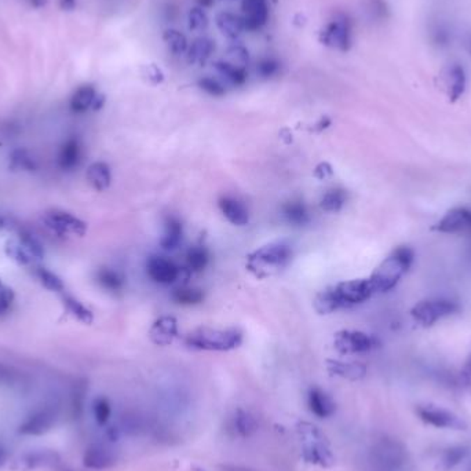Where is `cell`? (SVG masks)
Listing matches in <instances>:
<instances>
[{"label":"cell","mask_w":471,"mask_h":471,"mask_svg":"<svg viewBox=\"0 0 471 471\" xmlns=\"http://www.w3.org/2000/svg\"><path fill=\"white\" fill-rule=\"evenodd\" d=\"M234 427L241 437H250L251 434L257 431L258 422L251 413L243 409H239L234 416Z\"/></svg>","instance_id":"1f68e13d"},{"label":"cell","mask_w":471,"mask_h":471,"mask_svg":"<svg viewBox=\"0 0 471 471\" xmlns=\"http://www.w3.org/2000/svg\"><path fill=\"white\" fill-rule=\"evenodd\" d=\"M21 225L11 216L0 214V232H14L19 230Z\"/></svg>","instance_id":"7dc6e473"},{"label":"cell","mask_w":471,"mask_h":471,"mask_svg":"<svg viewBox=\"0 0 471 471\" xmlns=\"http://www.w3.org/2000/svg\"><path fill=\"white\" fill-rule=\"evenodd\" d=\"M58 406L45 405L33 410L19 426V431L26 436H42L50 431L58 420Z\"/></svg>","instance_id":"52a82bcc"},{"label":"cell","mask_w":471,"mask_h":471,"mask_svg":"<svg viewBox=\"0 0 471 471\" xmlns=\"http://www.w3.org/2000/svg\"><path fill=\"white\" fill-rule=\"evenodd\" d=\"M212 67L230 86L240 87V86H244L247 83L248 72H247L246 67L221 60V61L214 63Z\"/></svg>","instance_id":"ac0fdd59"},{"label":"cell","mask_w":471,"mask_h":471,"mask_svg":"<svg viewBox=\"0 0 471 471\" xmlns=\"http://www.w3.org/2000/svg\"><path fill=\"white\" fill-rule=\"evenodd\" d=\"M308 456L312 462L320 463V465H327V462L331 461L330 451L321 444H313L310 447V451H308Z\"/></svg>","instance_id":"ee69618b"},{"label":"cell","mask_w":471,"mask_h":471,"mask_svg":"<svg viewBox=\"0 0 471 471\" xmlns=\"http://www.w3.org/2000/svg\"><path fill=\"white\" fill-rule=\"evenodd\" d=\"M226 471H248L246 469H239V468H226Z\"/></svg>","instance_id":"11a10c76"},{"label":"cell","mask_w":471,"mask_h":471,"mask_svg":"<svg viewBox=\"0 0 471 471\" xmlns=\"http://www.w3.org/2000/svg\"><path fill=\"white\" fill-rule=\"evenodd\" d=\"M292 257L291 247L284 243L270 244L260 248L250 257V268L258 271L278 270L284 268Z\"/></svg>","instance_id":"5b68a950"},{"label":"cell","mask_w":471,"mask_h":471,"mask_svg":"<svg viewBox=\"0 0 471 471\" xmlns=\"http://www.w3.org/2000/svg\"><path fill=\"white\" fill-rule=\"evenodd\" d=\"M461 376H462V381H463L466 385L471 386V356L468 358V361H466V364H465V367H463V369H462Z\"/></svg>","instance_id":"681fc988"},{"label":"cell","mask_w":471,"mask_h":471,"mask_svg":"<svg viewBox=\"0 0 471 471\" xmlns=\"http://www.w3.org/2000/svg\"><path fill=\"white\" fill-rule=\"evenodd\" d=\"M413 260L415 253L412 248L406 246L397 247L368 278L374 292L378 294L393 289L412 266Z\"/></svg>","instance_id":"7a4b0ae2"},{"label":"cell","mask_w":471,"mask_h":471,"mask_svg":"<svg viewBox=\"0 0 471 471\" xmlns=\"http://www.w3.org/2000/svg\"><path fill=\"white\" fill-rule=\"evenodd\" d=\"M31 7H33V8H36V10H39V8H42V7H45L46 4H47V0H25Z\"/></svg>","instance_id":"816d5d0a"},{"label":"cell","mask_w":471,"mask_h":471,"mask_svg":"<svg viewBox=\"0 0 471 471\" xmlns=\"http://www.w3.org/2000/svg\"><path fill=\"white\" fill-rule=\"evenodd\" d=\"M215 51V42L207 36L195 39L186 51V60L189 64H205Z\"/></svg>","instance_id":"d6986e66"},{"label":"cell","mask_w":471,"mask_h":471,"mask_svg":"<svg viewBox=\"0 0 471 471\" xmlns=\"http://www.w3.org/2000/svg\"><path fill=\"white\" fill-rule=\"evenodd\" d=\"M219 208L225 218L237 226H244L248 222V209L247 207L237 199L233 198H222L219 200Z\"/></svg>","instance_id":"ffe728a7"},{"label":"cell","mask_w":471,"mask_h":471,"mask_svg":"<svg viewBox=\"0 0 471 471\" xmlns=\"http://www.w3.org/2000/svg\"><path fill=\"white\" fill-rule=\"evenodd\" d=\"M333 372H335L337 375H340L343 378L347 379H361L365 376L367 368L362 364H357V362H331V368Z\"/></svg>","instance_id":"d6a6232c"},{"label":"cell","mask_w":471,"mask_h":471,"mask_svg":"<svg viewBox=\"0 0 471 471\" xmlns=\"http://www.w3.org/2000/svg\"><path fill=\"white\" fill-rule=\"evenodd\" d=\"M163 40L168 49V51L174 56V57H181V56H186L188 47H189V42L186 39V36L174 28L166 29L163 33Z\"/></svg>","instance_id":"d4e9b609"},{"label":"cell","mask_w":471,"mask_h":471,"mask_svg":"<svg viewBox=\"0 0 471 471\" xmlns=\"http://www.w3.org/2000/svg\"><path fill=\"white\" fill-rule=\"evenodd\" d=\"M61 301H63L65 310L73 319H76V320H79L80 323H84V324H90L93 321L94 317H93L91 310H88L80 301H77L76 298H73L67 294H64V292H63Z\"/></svg>","instance_id":"4316f807"},{"label":"cell","mask_w":471,"mask_h":471,"mask_svg":"<svg viewBox=\"0 0 471 471\" xmlns=\"http://www.w3.org/2000/svg\"><path fill=\"white\" fill-rule=\"evenodd\" d=\"M14 298H15L14 291L0 280V317L10 310Z\"/></svg>","instance_id":"bcb514c9"},{"label":"cell","mask_w":471,"mask_h":471,"mask_svg":"<svg viewBox=\"0 0 471 471\" xmlns=\"http://www.w3.org/2000/svg\"><path fill=\"white\" fill-rule=\"evenodd\" d=\"M65 471H67V470H65Z\"/></svg>","instance_id":"6f0895ef"},{"label":"cell","mask_w":471,"mask_h":471,"mask_svg":"<svg viewBox=\"0 0 471 471\" xmlns=\"http://www.w3.org/2000/svg\"><path fill=\"white\" fill-rule=\"evenodd\" d=\"M347 200V193L343 189H333L327 192L321 200L323 209L328 212H337L343 208L344 202Z\"/></svg>","instance_id":"8d00e7d4"},{"label":"cell","mask_w":471,"mask_h":471,"mask_svg":"<svg viewBox=\"0 0 471 471\" xmlns=\"http://www.w3.org/2000/svg\"><path fill=\"white\" fill-rule=\"evenodd\" d=\"M417 415L419 417L434 427L438 429H456V430H462L466 427V424L452 412L445 410L442 408L438 406H433V405H426V406H419L417 408Z\"/></svg>","instance_id":"8fae6325"},{"label":"cell","mask_w":471,"mask_h":471,"mask_svg":"<svg viewBox=\"0 0 471 471\" xmlns=\"http://www.w3.org/2000/svg\"><path fill=\"white\" fill-rule=\"evenodd\" d=\"M94 416L98 424H105L111 416V405L105 399H97L93 405Z\"/></svg>","instance_id":"f6af8a7d"},{"label":"cell","mask_w":471,"mask_h":471,"mask_svg":"<svg viewBox=\"0 0 471 471\" xmlns=\"http://www.w3.org/2000/svg\"><path fill=\"white\" fill-rule=\"evenodd\" d=\"M241 334L237 330H211L200 328L186 337V343L199 350L225 351L237 347L241 343Z\"/></svg>","instance_id":"277c9868"},{"label":"cell","mask_w":471,"mask_h":471,"mask_svg":"<svg viewBox=\"0 0 471 471\" xmlns=\"http://www.w3.org/2000/svg\"><path fill=\"white\" fill-rule=\"evenodd\" d=\"M58 6L63 11L72 13L77 7V0H58Z\"/></svg>","instance_id":"f907efd6"},{"label":"cell","mask_w":471,"mask_h":471,"mask_svg":"<svg viewBox=\"0 0 471 471\" xmlns=\"http://www.w3.org/2000/svg\"><path fill=\"white\" fill-rule=\"evenodd\" d=\"M376 339L361 331H342L335 337V347L340 353H367L376 347Z\"/></svg>","instance_id":"9c48e42d"},{"label":"cell","mask_w":471,"mask_h":471,"mask_svg":"<svg viewBox=\"0 0 471 471\" xmlns=\"http://www.w3.org/2000/svg\"><path fill=\"white\" fill-rule=\"evenodd\" d=\"M216 26L219 32L230 40H239V38L246 31L241 15H237L232 11H221L216 15Z\"/></svg>","instance_id":"e0dca14e"},{"label":"cell","mask_w":471,"mask_h":471,"mask_svg":"<svg viewBox=\"0 0 471 471\" xmlns=\"http://www.w3.org/2000/svg\"><path fill=\"white\" fill-rule=\"evenodd\" d=\"M19 234V243L28 250V253L35 258V260H42L45 258V248L43 244L40 243V240L29 230L25 229H19L18 230Z\"/></svg>","instance_id":"836d02e7"},{"label":"cell","mask_w":471,"mask_h":471,"mask_svg":"<svg viewBox=\"0 0 471 471\" xmlns=\"http://www.w3.org/2000/svg\"><path fill=\"white\" fill-rule=\"evenodd\" d=\"M178 334L177 321L173 317H163L152 328V337L156 343L167 344Z\"/></svg>","instance_id":"484cf974"},{"label":"cell","mask_w":471,"mask_h":471,"mask_svg":"<svg viewBox=\"0 0 471 471\" xmlns=\"http://www.w3.org/2000/svg\"><path fill=\"white\" fill-rule=\"evenodd\" d=\"M81 161V145L77 138L67 139L58 152L57 163L63 171H73Z\"/></svg>","instance_id":"2e32d148"},{"label":"cell","mask_w":471,"mask_h":471,"mask_svg":"<svg viewBox=\"0 0 471 471\" xmlns=\"http://www.w3.org/2000/svg\"><path fill=\"white\" fill-rule=\"evenodd\" d=\"M309 406L310 410L317 417H330L335 412V403L333 399L321 392L320 389H312L309 393Z\"/></svg>","instance_id":"7402d4cb"},{"label":"cell","mask_w":471,"mask_h":471,"mask_svg":"<svg viewBox=\"0 0 471 471\" xmlns=\"http://www.w3.org/2000/svg\"><path fill=\"white\" fill-rule=\"evenodd\" d=\"M282 214H284V218L295 226L306 225L310 219L309 211H308L306 205L302 202H287L282 207Z\"/></svg>","instance_id":"f546056e"},{"label":"cell","mask_w":471,"mask_h":471,"mask_svg":"<svg viewBox=\"0 0 471 471\" xmlns=\"http://www.w3.org/2000/svg\"><path fill=\"white\" fill-rule=\"evenodd\" d=\"M321 42L337 51H349L353 45V25L346 14H337L321 32Z\"/></svg>","instance_id":"8992f818"},{"label":"cell","mask_w":471,"mask_h":471,"mask_svg":"<svg viewBox=\"0 0 471 471\" xmlns=\"http://www.w3.org/2000/svg\"><path fill=\"white\" fill-rule=\"evenodd\" d=\"M10 168L17 171H36L38 160L28 149H17L10 154Z\"/></svg>","instance_id":"83f0119b"},{"label":"cell","mask_w":471,"mask_h":471,"mask_svg":"<svg viewBox=\"0 0 471 471\" xmlns=\"http://www.w3.org/2000/svg\"><path fill=\"white\" fill-rule=\"evenodd\" d=\"M95 280L102 289L112 294L120 292L125 287V277L119 271L111 268H101L98 270Z\"/></svg>","instance_id":"cb8c5ba5"},{"label":"cell","mask_w":471,"mask_h":471,"mask_svg":"<svg viewBox=\"0 0 471 471\" xmlns=\"http://www.w3.org/2000/svg\"><path fill=\"white\" fill-rule=\"evenodd\" d=\"M468 451L465 448H451L444 454V469L449 470L452 468H455L456 465H459L462 462V459L466 456Z\"/></svg>","instance_id":"b9f144b4"},{"label":"cell","mask_w":471,"mask_h":471,"mask_svg":"<svg viewBox=\"0 0 471 471\" xmlns=\"http://www.w3.org/2000/svg\"><path fill=\"white\" fill-rule=\"evenodd\" d=\"M225 1H233V0H225Z\"/></svg>","instance_id":"9f6ffc18"},{"label":"cell","mask_w":471,"mask_h":471,"mask_svg":"<svg viewBox=\"0 0 471 471\" xmlns=\"http://www.w3.org/2000/svg\"><path fill=\"white\" fill-rule=\"evenodd\" d=\"M280 67H281V65L276 58L266 57V58H262L257 64V74L262 79H271L273 76H276L280 72Z\"/></svg>","instance_id":"ab89813d"},{"label":"cell","mask_w":471,"mask_h":471,"mask_svg":"<svg viewBox=\"0 0 471 471\" xmlns=\"http://www.w3.org/2000/svg\"><path fill=\"white\" fill-rule=\"evenodd\" d=\"M87 181L90 182V185L95 189V191H105L109 188L111 181H112V175H111V168L106 163L102 161H97L93 163L88 168H87Z\"/></svg>","instance_id":"44dd1931"},{"label":"cell","mask_w":471,"mask_h":471,"mask_svg":"<svg viewBox=\"0 0 471 471\" xmlns=\"http://www.w3.org/2000/svg\"><path fill=\"white\" fill-rule=\"evenodd\" d=\"M188 26L191 31L193 32H202L208 28V24H209V19H208V15L205 13V10L198 6V7H193L189 10L188 13Z\"/></svg>","instance_id":"74e56055"},{"label":"cell","mask_w":471,"mask_h":471,"mask_svg":"<svg viewBox=\"0 0 471 471\" xmlns=\"http://www.w3.org/2000/svg\"><path fill=\"white\" fill-rule=\"evenodd\" d=\"M241 10H243L241 18L246 31L257 32L262 29L269 21L268 0H243Z\"/></svg>","instance_id":"7c38bea8"},{"label":"cell","mask_w":471,"mask_h":471,"mask_svg":"<svg viewBox=\"0 0 471 471\" xmlns=\"http://www.w3.org/2000/svg\"><path fill=\"white\" fill-rule=\"evenodd\" d=\"M35 276L46 289L51 292H61V294L65 291V285L63 280L56 273L45 269V268H36Z\"/></svg>","instance_id":"e575fe53"},{"label":"cell","mask_w":471,"mask_h":471,"mask_svg":"<svg viewBox=\"0 0 471 471\" xmlns=\"http://www.w3.org/2000/svg\"><path fill=\"white\" fill-rule=\"evenodd\" d=\"M102 97L98 94L93 84L79 86L69 99V109L72 113L83 115L91 109H99L102 106Z\"/></svg>","instance_id":"30bf717a"},{"label":"cell","mask_w":471,"mask_h":471,"mask_svg":"<svg viewBox=\"0 0 471 471\" xmlns=\"http://www.w3.org/2000/svg\"><path fill=\"white\" fill-rule=\"evenodd\" d=\"M214 1L215 0H198V3H199V6L200 7H202V8H207V7H211L212 4H214Z\"/></svg>","instance_id":"db71d44e"},{"label":"cell","mask_w":471,"mask_h":471,"mask_svg":"<svg viewBox=\"0 0 471 471\" xmlns=\"http://www.w3.org/2000/svg\"><path fill=\"white\" fill-rule=\"evenodd\" d=\"M146 270L149 277L159 284H173L181 276V269L173 261L157 255L147 260Z\"/></svg>","instance_id":"5bb4252c"},{"label":"cell","mask_w":471,"mask_h":471,"mask_svg":"<svg viewBox=\"0 0 471 471\" xmlns=\"http://www.w3.org/2000/svg\"><path fill=\"white\" fill-rule=\"evenodd\" d=\"M173 299L181 305H196L202 301V292L196 288H178L173 294Z\"/></svg>","instance_id":"f35d334b"},{"label":"cell","mask_w":471,"mask_h":471,"mask_svg":"<svg viewBox=\"0 0 471 471\" xmlns=\"http://www.w3.org/2000/svg\"><path fill=\"white\" fill-rule=\"evenodd\" d=\"M371 8H372V13L378 18H386L388 17V4H386L385 0H372Z\"/></svg>","instance_id":"c3c4849f"},{"label":"cell","mask_w":471,"mask_h":471,"mask_svg":"<svg viewBox=\"0 0 471 471\" xmlns=\"http://www.w3.org/2000/svg\"><path fill=\"white\" fill-rule=\"evenodd\" d=\"M459 303L452 299L431 298L417 302L412 308L410 316L416 324L429 328L437 324L440 320L455 314L456 312H459Z\"/></svg>","instance_id":"3957f363"},{"label":"cell","mask_w":471,"mask_h":471,"mask_svg":"<svg viewBox=\"0 0 471 471\" xmlns=\"http://www.w3.org/2000/svg\"><path fill=\"white\" fill-rule=\"evenodd\" d=\"M199 86L207 94H209L212 97H222V95L226 94L225 84H222L219 80H216L214 77H209V76L200 79L199 80Z\"/></svg>","instance_id":"60d3db41"},{"label":"cell","mask_w":471,"mask_h":471,"mask_svg":"<svg viewBox=\"0 0 471 471\" xmlns=\"http://www.w3.org/2000/svg\"><path fill=\"white\" fill-rule=\"evenodd\" d=\"M374 294L375 292L368 278L340 282L317 296L316 309L320 313H331L340 308L362 303Z\"/></svg>","instance_id":"6da1fadb"},{"label":"cell","mask_w":471,"mask_h":471,"mask_svg":"<svg viewBox=\"0 0 471 471\" xmlns=\"http://www.w3.org/2000/svg\"><path fill=\"white\" fill-rule=\"evenodd\" d=\"M182 240V223L177 218H168L166 222L161 246L166 250H175Z\"/></svg>","instance_id":"f1b7e54d"},{"label":"cell","mask_w":471,"mask_h":471,"mask_svg":"<svg viewBox=\"0 0 471 471\" xmlns=\"http://www.w3.org/2000/svg\"><path fill=\"white\" fill-rule=\"evenodd\" d=\"M6 459H7V452H6V449L0 445V466L4 465Z\"/></svg>","instance_id":"f5cc1de1"},{"label":"cell","mask_w":471,"mask_h":471,"mask_svg":"<svg viewBox=\"0 0 471 471\" xmlns=\"http://www.w3.org/2000/svg\"><path fill=\"white\" fill-rule=\"evenodd\" d=\"M186 262H188L189 269L192 271H202V269H205V266L209 262L208 251L202 246L191 248L186 255Z\"/></svg>","instance_id":"d590c367"},{"label":"cell","mask_w":471,"mask_h":471,"mask_svg":"<svg viewBox=\"0 0 471 471\" xmlns=\"http://www.w3.org/2000/svg\"><path fill=\"white\" fill-rule=\"evenodd\" d=\"M116 454L113 449L97 444L90 447L86 454H84V466L88 469H94V470H104V469H109L116 463Z\"/></svg>","instance_id":"9a60e30c"},{"label":"cell","mask_w":471,"mask_h":471,"mask_svg":"<svg viewBox=\"0 0 471 471\" xmlns=\"http://www.w3.org/2000/svg\"><path fill=\"white\" fill-rule=\"evenodd\" d=\"M4 253L11 261L18 264L19 266H31L35 260L19 243V240H8L4 246Z\"/></svg>","instance_id":"4dcf8cb0"},{"label":"cell","mask_w":471,"mask_h":471,"mask_svg":"<svg viewBox=\"0 0 471 471\" xmlns=\"http://www.w3.org/2000/svg\"><path fill=\"white\" fill-rule=\"evenodd\" d=\"M440 233H461L471 230V209L456 207L449 209L433 227Z\"/></svg>","instance_id":"4fadbf2b"},{"label":"cell","mask_w":471,"mask_h":471,"mask_svg":"<svg viewBox=\"0 0 471 471\" xmlns=\"http://www.w3.org/2000/svg\"><path fill=\"white\" fill-rule=\"evenodd\" d=\"M227 54L230 56V58L233 60V64H237V65H247L248 61H250V53L248 50L240 45V43H234L229 47L227 50Z\"/></svg>","instance_id":"7bdbcfd3"},{"label":"cell","mask_w":471,"mask_h":471,"mask_svg":"<svg viewBox=\"0 0 471 471\" xmlns=\"http://www.w3.org/2000/svg\"><path fill=\"white\" fill-rule=\"evenodd\" d=\"M45 225L54 233L60 236L73 234V236H83L87 230L86 222L80 218L74 216L73 214L61 211V209H51L43 215Z\"/></svg>","instance_id":"ba28073f"},{"label":"cell","mask_w":471,"mask_h":471,"mask_svg":"<svg viewBox=\"0 0 471 471\" xmlns=\"http://www.w3.org/2000/svg\"><path fill=\"white\" fill-rule=\"evenodd\" d=\"M468 76L461 65H454L448 72V98L451 102H456L466 91Z\"/></svg>","instance_id":"603a6c76"}]
</instances>
